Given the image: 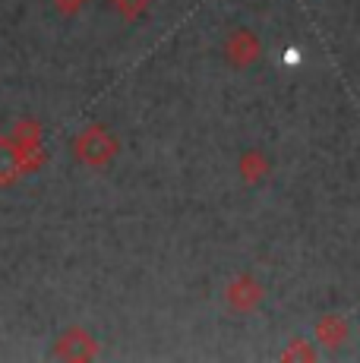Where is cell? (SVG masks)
Instances as JSON below:
<instances>
[{
    "instance_id": "6da1fadb",
    "label": "cell",
    "mask_w": 360,
    "mask_h": 363,
    "mask_svg": "<svg viewBox=\"0 0 360 363\" xmlns=\"http://www.w3.org/2000/svg\"><path fill=\"white\" fill-rule=\"evenodd\" d=\"M70 155L76 164L89 167V171H105L120 155V139L105 123H89L70 139Z\"/></svg>"
},
{
    "instance_id": "7a4b0ae2",
    "label": "cell",
    "mask_w": 360,
    "mask_h": 363,
    "mask_svg": "<svg viewBox=\"0 0 360 363\" xmlns=\"http://www.w3.org/2000/svg\"><path fill=\"white\" fill-rule=\"evenodd\" d=\"M6 136H10V143L16 145L19 158H23V164H26V174H35L38 167L47 162L45 127H41V121H35V117H19Z\"/></svg>"
},
{
    "instance_id": "3957f363",
    "label": "cell",
    "mask_w": 360,
    "mask_h": 363,
    "mask_svg": "<svg viewBox=\"0 0 360 363\" xmlns=\"http://www.w3.org/2000/svg\"><path fill=\"white\" fill-rule=\"evenodd\" d=\"M51 354L54 360H67V363H92L99 360L101 347H99V338H95L89 329L82 325H67L54 335V345H51Z\"/></svg>"
},
{
    "instance_id": "277c9868",
    "label": "cell",
    "mask_w": 360,
    "mask_h": 363,
    "mask_svg": "<svg viewBox=\"0 0 360 363\" xmlns=\"http://www.w3.org/2000/svg\"><path fill=\"white\" fill-rule=\"evenodd\" d=\"M221 57L231 69L244 73V69H253L262 60V38L253 29L240 26V29H231L221 45Z\"/></svg>"
},
{
    "instance_id": "5b68a950",
    "label": "cell",
    "mask_w": 360,
    "mask_h": 363,
    "mask_svg": "<svg viewBox=\"0 0 360 363\" xmlns=\"http://www.w3.org/2000/svg\"><path fill=\"white\" fill-rule=\"evenodd\" d=\"M266 303V284L250 272H240L225 284V306L237 316H250Z\"/></svg>"
},
{
    "instance_id": "8992f818",
    "label": "cell",
    "mask_w": 360,
    "mask_h": 363,
    "mask_svg": "<svg viewBox=\"0 0 360 363\" xmlns=\"http://www.w3.org/2000/svg\"><path fill=\"white\" fill-rule=\"evenodd\" d=\"M313 341L322 351H342L351 341V319L344 313H322L313 325Z\"/></svg>"
},
{
    "instance_id": "52a82bcc",
    "label": "cell",
    "mask_w": 360,
    "mask_h": 363,
    "mask_svg": "<svg viewBox=\"0 0 360 363\" xmlns=\"http://www.w3.org/2000/svg\"><path fill=\"white\" fill-rule=\"evenodd\" d=\"M269 174H272V158H269V152H262L259 145H250V149H244L237 155V177L244 180L247 186L266 184Z\"/></svg>"
},
{
    "instance_id": "ba28073f",
    "label": "cell",
    "mask_w": 360,
    "mask_h": 363,
    "mask_svg": "<svg viewBox=\"0 0 360 363\" xmlns=\"http://www.w3.org/2000/svg\"><path fill=\"white\" fill-rule=\"evenodd\" d=\"M23 177H29V174H26V164L19 158L16 145L10 143V136H0V186H13Z\"/></svg>"
},
{
    "instance_id": "9c48e42d",
    "label": "cell",
    "mask_w": 360,
    "mask_h": 363,
    "mask_svg": "<svg viewBox=\"0 0 360 363\" xmlns=\"http://www.w3.org/2000/svg\"><path fill=\"white\" fill-rule=\"evenodd\" d=\"M320 357V351H316V341L310 338H291L285 345V351L279 354V360L285 363H313Z\"/></svg>"
},
{
    "instance_id": "30bf717a",
    "label": "cell",
    "mask_w": 360,
    "mask_h": 363,
    "mask_svg": "<svg viewBox=\"0 0 360 363\" xmlns=\"http://www.w3.org/2000/svg\"><path fill=\"white\" fill-rule=\"evenodd\" d=\"M111 10L123 19V23H140L149 13V0H111Z\"/></svg>"
},
{
    "instance_id": "8fae6325",
    "label": "cell",
    "mask_w": 360,
    "mask_h": 363,
    "mask_svg": "<svg viewBox=\"0 0 360 363\" xmlns=\"http://www.w3.org/2000/svg\"><path fill=\"white\" fill-rule=\"evenodd\" d=\"M86 4H89V0H51L54 13H57V16H64V19H76L82 10H86Z\"/></svg>"
}]
</instances>
